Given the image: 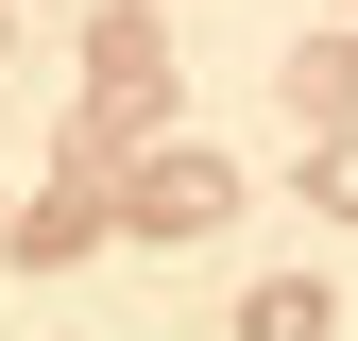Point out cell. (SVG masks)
<instances>
[{
	"mask_svg": "<svg viewBox=\"0 0 358 341\" xmlns=\"http://www.w3.org/2000/svg\"><path fill=\"white\" fill-rule=\"evenodd\" d=\"M85 119H103L120 154H137V137H171V34L137 17V0H120V17L85 34Z\"/></svg>",
	"mask_w": 358,
	"mask_h": 341,
	"instance_id": "6da1fadb",
	"label": "cell"
},
{
	"mask_svg": "<svg viewBox=\"0 0 358 341\" xmlns=\"http://www.w3.org/2000/svg\"><path fill=\"white\" fill-rule=\"evenodd\" d=\"M85 239H103V188H52V205L17 222V256H85Z\"/></svg>",
	"mask_w": 358,
	"mask_h": 341,
	"instance_id": "5b68a950",
	"label": "cell"
},
{
	"mask_svg": "<svg viewBox=\"0 0 358 341\" xmlns=\"http://www.w3.org/2000/svg\"><path fill=\"white\" fill-rule=\"evenodd\" d=\"M0 52H17V17H0Z\"/></svg>",
	"mask_w": 358,
	"mask_h": 341,
	"instance_id": "52a82bcc",
	"label": "cell"
},
{
	"mask_svg": "<svg viewBox=\"0 0 358 341\" xmlns=\"http://www.w3.org/2000/svg\"><path fill=\"white\" fill-rule=\"evenodd\" d=\"M324 324H341L324 273H256V290H239V341H324Z\"/></svg>",
	"mask_w": 358,
	"mask_h": 341,
	"instance_id": "3957f363",
	"label": "cell"
},
{
	"mask_svg": "<svg viewBox=\"0 0 358 341\" xmlns=\"http://www.w3.org/2000/svg\"><path fill=\"white\" fill-rule=\"evenodd\" d=\"M290 119L358 137V34H307V52H290Z\"/></svg>",
	"mask_w": 358,
	"mask_h": 341,
	"instance_id": "277c9868",
	"label": "cell"
},
{
	"mask_svg": "<svg viewBox=\"0 0 358 341\" xmlns=\"http://www.w3.org/2000/svg\"><path fill=\"white\" fill-rule=\"evenodd\" d=\"M290 170H307V205H324V222H358V137H307Z\"/></svg>",
	"mask_w": 358,
	"mask_h": 341,
	"instance_id": "8992f818",
	"label": "cell"
},
{
	"mask_svg": "<svg viewBox=\"0 0 358 341\" xmlns=\"http://www.w3.org/2000/svg\"><path fill=\"white\" fill-rule=\"evenodd\" d=\"M222 205H239V170H222V154H137V170H120V222H171V239H188V222H222Z\"/></svg>",
	"mask_w": 358,
	"mask_h": 341,
	"instance_id": "7a4b0ae2",
	"label": "cell"
}]
</instances>
